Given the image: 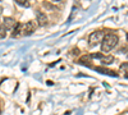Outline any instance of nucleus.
Segmentation results:
<instances>
[{
    "mask_svg": "<svg viewBox=\"0 0 128 115\" xmlns=\"http://www.w3.org/2000/svg\"><path fill=\"white\" fill-rule=\"evenodd\" d=\"M0 115H2V109H0Z\"/></svg>",
    "mask_w": 128,
    "mask_h": 115,
    "instance_id": "obj_15",
    "label": "nucleus"
},
{
    "mask_svg": "<svg viewBox=\"0 0 128 115\" xmlns=\"http://www.w3.org/2000/svg\"><path fill=\"white\" fill-rule=\"evenodd\" d=\"M127 40H128V33H127Z\"/></svg>",
    "mask_w": 128,
    "mask_h": 115,
    "instance_id": "obj_16",
    "label": "nucleus"
},
{
    "mask_svg": "<svg viewBox=\"0 0 128 115\" xmlns=\"http://www.w3.org/2000/svg\"><path fill=\"white\" fill-rule=\"evenodd\" d=\"M120 72H123V74H124V77L128 79V61H126V63H123V64L120 65V69H119Z\"/></svg>",
    "mask_w": 128,
    "mask_h": 115,
    "instance_id": "obj_10",
    "label": "nucleus"
},
{
    "mask_svg": "<svg viewBox=\"0 0 128 115\" xmlns=\"http://www.w3.org/2000/svg\"><path fill=\"white\" fill-rule=\"evenodd\" d=\"M118 40H119V37L116 36L115 33H108V35H105L102 42H101V50H102V53H109L112 49H114L116 46V44H118Z\"/></svg>",
    "mask_w": 128,
    "mask_h": 115,
    "instance_id": "obj_1",
    "label": "nucleus"
},
{
    "mask_svg": "<svg viewBox=\"0 0 128 115\" xmlns=\"http://www.w3.org/2000/svg\"><path fill=\"white\" fill-rule=\"evenodd\" d=\"M101 63L104 65H108V64H112V63H114V56L109 55V56H102L101 58Z\"/></svg>",
    "mask_w": 128,
    "mask_h": 115,
    "instance_id": "obj_9",
    "label": "nucleus"
},
{
    "mask_svg": "<svg viewBox=\"0 0 128 115\" xmlns=\"http://www.w3.org/2000/svg\"><path fill=\"white\" fill-rule=\"evenodd\" d=\"M5 36H6V28L3 24V26H0V38H5Z\"/></svg>",
    "mask_w": 128,
    "mask_h": 115,
    "instance_id": "obj_12",
    "label": "nucleus"
},
{
    "mask_svg": "<svg viewBox=\"0 0 128 115\" xmlns=\"http://www.w3.org/2000/svg\"><path fill=\"white\" fill-rule=\"evenodd\" d=\"M96 72L101 73V74H105V76H110V77H118V73L113 69H108V68H102V67H96L95 68Z\"/></svg>",
    "mask_w": 128,
    "mask_h": 115,
    "instance_id": "obj_4",
    "label": "nucleus"
},
{
    "mask_svg": "<svg viewBox=\"0 0 128 115\" xmlns=\"http://www.w3.org/2000/svg\"><path fill=\"white\" fill-rule=\"evenodd\" d=\"M36 29V23L34 22V20H30V22H27L26 24H23V28H22V35L23 36H30L35 32Z\"/></svg>",
    "mask_w": 128,
    "mask_h": 115,
    "instance_id": "obj_3",
    "label": "nucleus"
},
{
    "mask_svg": "<svg viewBox=\"0 0 128 115\" xmlns=\"http://www.w3.org/2000/svg\"><path fill=\"white\" fill-rule=\"evenodd\" d=\"M16 24H17V23H16V20H14L13 18H10V17L4 18V26H5L6 29H12V28H14Z\"/></svg>",
    "mask_w": 128,
    "mask_h": 115,
    "instance_id": "obj_6",
    "label": "nucleus"
},
{
    "mask_svg": "<svg viewBox=\"0 0 128 115\" xmlns=\"http://www.w3.org/2000/svg\"><path fill=\"white\" fill-rule=\"evenodd\" d=\"M42 5H44L45 8H50L51 10H52V9H55V6H54V5H51V4H49V3H46V1L42 3Z\"/></svg>",
    "mask_w": 128,
    "mask_h": 115,
    "instance_id": "obj_13",
    "label": "nucleus"
},
{
    "mask_svg": "<svg viewBox=\"0 0 128 115\" xmlns=\"http://www.w3.org/2000/svg\"><path fill=\"white\" fill-rule=\"evenodd\" d=\"M36 17H37V23H38V26L44 27V26L48 24V17H46L45 13H42L41 10H37V12H36Z\"/></svg>",
    "mask_w": 128,
    "mask_h": 115,
    "instance_id": "obj_5",
    "label": "nucleus"
},
{
    "mask_svg": "<svg viewBox=\"0 0 128 115\" xmlns=\"http://www.w3.org/2000/svg\"><path fill=\"white\" fill-rule=\"evenodd\" d=\"M127 58H128V55H127Z\"/></svg>",
    "mask_w": 128,
    "mask_h": 115,
    "instance_id": "obj_17",
    "label": "nucleus"
},
{
    "mask_svg": "<svg viewBox=\"0 0 128 115\" xmlns=\"http://www.w3.org/2000/svg\"><path fill=\"white\" fill-rule=\"evenodd\" d=\"M91 55H84V56H82L80 60H78V63L80 64H82V65H87V67H91Z\"/></svg>",
    "mask_w": 128,
    "mask_h": 115,
    "instance_id": "obj_7",
    "label": "nucleus"
},
{
    "mask_svg": "<svg viewBox=\"0 0 128 115\" xmlns=\"http://www.w3.org/2000/svg\"><path fill=\"white\" fill-rule=\"evenodd\" d=\"M105 35H104V31L99 29V31H94V32L88 36V44L91 46H95V45H98L100 42H102V40H104Z\"/></svg>",
    "mask_w": 128,
    "mask_h": 115,
    "instance_id": "obj_2",
    "label": "nucleus"
},
{
    "mask_svg": "<svg viewBox=\"0 0 128 115\" xmlns=\"http://www.w3.org/2000/svg\"><path fill=\"white\" fill-rule=\"evenodd\" d=\"M52 1H60V0H52Z\"/></svg>",
    "mask_w": 128,
    "mask_h": 115,
    "instance_id": "obj_14",
    "label": "nucleus"
},
{
    "mask_svg": "<svg viewBox=\"0 0 128 115\" xmlns=\"http://www.w3.org/2000/svg\"><path fill=\"white\" fill-rule=\"evenodd\" d=\"M16 1H17L20 6H24V8H28V6H30V1H28V0H16Z\"/></svg>",
    "mask_w": 128,
    "mask_h": 115,
    "instance_id": "obj_11",
    "label": "nucleus"
},
{
    "mask_svg": "<svg viewBox=\"0 0 128 115\" xmlns=\"http://www.w3.org/2000/svg\"><path fill=\"white\" fill-rule=\"evenodd\" d=\"M22 28H23V24L22 23H17L16 27H14V29H13V32H12V37L14 38V37L19 36V33L22 32Z\"/></svg>",
    "mask_w": 128,
    "mask_h": 115,
    "instance_id": "obj_8",
    "label": "nucleus"
}]
</instances>
